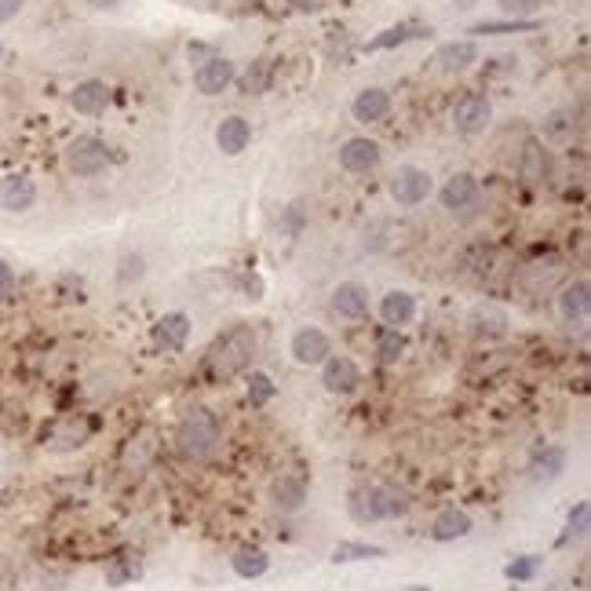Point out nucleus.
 <instances>
[{
  "instance_id": "obj_1",
  "label": "nucleus",
  "mask_w": 591,
  "mask_h": 591,
  "mask_svg": "<svg viewBox=\"0 0 591 591\" xmlns=\"http://www.w3.org/2000/svg\"><path fill=\"white\" fill-rule=\"evenodd\" d=\"M219 446V416L205 406H193L176 423V449L183 460H209Z\"/></svg>"
},
{
  "instance_id": "obj_2",
  "label": "nucleus",
  "mask_w": 591,
  "mask_h": 591,
  "mask_svg": "<svg viewBox=\"0 0 591 591\" xmlns=\"http://www.w3.org/2000/svg\"><path fill=\"white\" fill-rule=\"evenodd\" d=\"M256 332L249 325H234L216 347H212V358H209V369L216 380H234V376H242L252 358H256Z\"/></svg>"
},
{
  "instance_id": "obj_3",
  "label": "nucleus",
  "mask_w": 591,
  "mask_h": 591,
  "mask_svg": "<svg viewBox=\"0 0 591 591\" xmlns=\"http://www.w3.org/2000/svg\"><path fill=\"white\" fill-rule=\"evenodd\" d=\"M62 161H66V168H70L73 176L88 179V176H99V172L110 165V150H106V143L95 139V135H77V139H70V146L62 150Z\"/></svg>"
},
{
  "instance_id": "obj_4",
  "label": "nucleus",
  "mask_w": 591,
  "mask_h": 591,
  "mask_svg": "<svg viewBox=\"0 0 591 591\" xmlns=\"http://www.w3.org/2000/svg\"><path fill=\"white\" fill-rule=\"evenodd\" d=\"M427 193H431V176L416 165H402L390 176V197L398 209H416L420 201H427Z\"/></svg>"
},
{
  "instance_id": "obj_5",
  "label": "nucleus",
  "mask_w": 591,
  "mask_h": 591,
  "mask_svg": "<svg viewBox=\"0 0 591 591\" xmlns=\"http://www.w3.org/2000/svg\"><path fill=\"white\" fill-rule=\"evenodd\" d=\"M234 81H238V70H234V62L223 59V55H209V59L197 62V70H193V88L201 95H219Z\"/></svg>"
},
{
  "instance_id": "obj_6",
  "label": "nucleus",
  "mask_w": 591,
  "mask_h": 591,
  "mask_svg": "<svg viewBox=\"0 0 591 591\" xmlns=\"http://www.w3.org/2000/svg\"><path fill=\"white\" fill-rule=\"evenodd\" d=\"M289 350H292V358H296L300 365H322L329 354H332V340H329V332L318 329V325H303V329L292 332Z\"/></svg>"
},
{
  "instance_id": "obj_7",
  "label": "nucleus",
  "mask_w": 591,
  "mask_h": 591,
  "mask_svg": "<svg viewBox=\"0 0 591 591\" xmlns=\"http://www.w3.org/2000/svg\"><path fill=\"white\" fill-rule=\"evenodd\" d=\"M322 383H325L329 394H350L362 383V369L350 354H329V358L322 362Z\"/></svg>"
},
{
  "instance_id": "obj_8",
  "label": "nucleus",
  "mask_w": 591,
  "mask_h": 591,
  "mask_svg": "<svg viewBox=\"0 0 591 591\" xmlns=\"http://www.w3.org/2000/svg\"><path fill=\"white\" fill-rule=\"evenodd\" d=\"M380 161H383L380 143H373V139H365V135H354V139H347V143L340 146V168H343V172L365 176V172H373Z\"/></svg>"
},
{
  "instance_id": "obj_9",
  "label": "nucleus",
  "mask_w": 591,
  "mask_h": 591,
  "mask_svg": "<svg viewBox=\"0 0 591 591\" xmlns=\"http://www.w3.org/2000/svg\"><path fill=\"white\" fill-rule=\"evenodd\" d=\"M489 121H493V106H489L486 95H464V99L456 103V110H453V125H456V132H464V135L486 132Z\"/></svg>"
},
{
  "instance_id": "obj_10",
  "label": "nucleus",
  "mask_w": 591,
  "mask_h": 591,
  "mask_svg": "<svg viewBox=\"0 0 591 591\" xmlns=\"http://www.w3.org/2000/svg\"><path fill=\"white\" fill-rule=\"evenodd\" d=\"M587 314H591V285L584 278H577L559 292V318L566 325H584Z\"/></svg>"
},
{
  "instance_id": "obj_11",
  "label": "nucleus",
  "mask_w": 591,
  "mask_h": 591,
  "mask_svg": "<svg viewBox=\"0 0 591 591\" xmlns=\"http://www.w3.org/2000/svg\"><path fill=\"white\" fill-rule=\"evenodd\" d=\"M332 310L347 322H358L369 314V289L362 282H340L332 289Z\"/></svg>"
},
{
  "instance_id": "obj_12",
  "label": "nucleus",
  "mask_w": 591,
  "mask_h": 591,
  "mask_svg": "<svg viewBox=\"0 0 591 591\" xmlns=\"http://www.w3.org/2000/svg\"><path fill=\"white\" fill-rule=\"evenodd\" d=\"M186 340H190V318H186L183 310L165 314V318L153 325V343H157V350L176 354V350L186 347Z\"/></svg>"
},
{
  "instance_id": "obj_13",
  "label": "nucleus",
  "mask_w": 591,
  "mask_h": 591,
  "mask_svg": "<svg viewBox=\"0 0 591 591\" xmlns=\"http://www.w3.org/2000/svg\"><path fill=\"white\" fill-rule=\"evenodd\" d=\"M439 197H442V205H446L449 212L471 209V205L479 201V179L471 176V172H456V176L446 179V186L439 190Z\"/></svg>"
},
{
  "instance_id": "obj_14",
  "label": "nucleus",
  "mask_w": 591,
  "mask_h": 591,
  "mask_svg": "<svg viewBox=\"0 0 591 591\" xmlns=\"http://www.w3.org/2000/svg\"><path fill=\"white\" fill-rule=\"evenodd\" d=\"M37 201V183L29 176H4L0 179V209L4 212H26Z\"/></svg>"
},
{
  "instance_id": "obj_15",
  "label": "nucleus",
  "mask_w": 591,
  "mask_h": 591,
  "mask_svg": "<svg viewBox=\"0 0 591 591\" xmlns=\"http://www.w3.org/2000/svg\"><path fill=\"white\" fill-rule=\"evenodd\" d=\"M270 500H274V507H278L282 515H292V511H300V507L307 504V479H303V475H282V479H274Z\"/></svg>"
},
{
  "instance_id": "obj_16",
  "label": "nucleus",
  "mask_w": 591,
  "mask_h": 591,
  "mask_svg": "<svg viewBox=\"0 0 591 591\" xmlns=\"http://www.w3.org/2000/svg\"><path fill=\"white\" fill-rule=\"evenodd\" d=\"M380 318L390 325V329H402L416 318V296L406 292V289H390L383 300H380Z\"/></svg>"
},
{
  "instance_id": "obj_17",
  "label": "nucleus",
  "mask_w": 591,
  "mask_h": 591,
  "mask_svg": "<svg viewBox=\"0 0 591 591\" xmlns=\"http://www.w3.org/2000/svg\"><path fill=\"white\" fill-rule=\"evenodd\" d=\"M249 143H252V125L245 121V117H226V121H219V128H216V146L226 153V157H238L242 150H249Z\"/></svg>"
},
{
  "instance_id": "obj_18",
  "label": "nucleus",
  "mask_w": 591,
  "mask_h": 591,
  "mask_svg": "<svg viewBox=\"0 0 591 591\" xmlns=\"http://www.w3.org/2000/svg\"><path fill=\"white\" fill-rule=\"evenodd\" d=\"M350 113H354V121L376 125V121H383V117L390 113V95L383 88H362L358 95H354V103H350Z\"/></svg>"
},
{
  "instance_id": "obj_19",
  "label": "nucleus",
  "mask_w": 591,
  "mask_h": 591,
  "mask_svg": "<svg viewBox=\"0 0 591 591\" xmlns=\"http://www.w3.org/2000/svg\"><path fill=\"white\" fill-rule=\"evenodd\" d=\"M431 26H420V22H398V26H387L383 33H376L373 41L362 45V52H390V48H398L406 41H416V37H427Z\"/></svg>"
},
{
  "instance_id": "obj_20",
  "label": "nucleus",
  "mask_w": 591,
  "mask_h": 591,
  "mask_svg": "<svg viewBox=\"0 0 591 591\" xmlns=\"http://www.w3.org/2000/svg\"><path fill=\"white\" fill-rule=\"evenodd\" d=\"M471 332L482 340H500L507 332V310L497 303H479L471 310Z\"/></svg>"
},
{
  "instance_id": "obj_21",
  "label": "nucleus",
  "mask_w": 591,
  "mask_h": 591,
  "mask_svg": "<svg viewBox=\"0 0 591 591\" xmlns=\"http://www.w3.org/2000/svg\"><path fill=\"white\" fill-rule=\"evenodd\" d=\"M467 533H471V515H467V511H456V507L439 511L435 522H431V540H439V544L460 540Z\"/></svg>"
},
{
  "instance_id": "obj_22",
  "label": "nucleus",
  "mask_w": 591,
  "mask_h": 591,
  "mask_svg": "<svg viewBox=\"0 0 591 591\" xmlns=\"http://www.w3.org/2000/svg\"><path fill=\"white\" fill-rule=\"evenodd\" d=\"M106 103H110V88H106L103 81H81V85L70 92V106H73L77 113H85V117L103 113Z\"/></svg>"
},
{
  "instance_id": "obj_23",
  "label": "nucleus",
  "mask_w": 591,
  "mask_h": 591,
  "mask_svg": "<svg viewBox=\"0 0 591 591\" xmlns=\"http://www.w3.org/2000/svg\"><path fill=\"white\" fill-rule=\"evenodd\" d=\"M435 62H439V70H446V73H460V70H467V66L479 62V45H475V41H449V45H442V48L435 52Z\"/></svg>"
},
{
  "instance_id": "obj_24",
  "label": "nucleus",
  "mask_w": 591,
  "mask_h": 591,
  "mask_svg": "<svg viewBox=\"0 0 591 591\" xmlns=\"http://www.w3.org/2000/svg\"><path fill=\"white\" fill-rule=\"evenodd\" d=\"M519 176L526 179V186H540L547 179V150L540 139H526L519 157Z\"/></svg>"
},
{
  "instance_id": "obj_25",
  "label": "nucleus",
  "mask_w": 591,
  "mask_h": 591,
  "mask_svg": "<svg viewBox=\"0 0 591 591\" xmlns=\"http://www.w3.org/2000/svg\"><path fill=\"white\" fill-rule=\"evenodd\" d=\"M373 500H376V515L380 519H402L409 511V493L394 482H380L373 486Z\"/></svg>"
},
{
  "instance_id": "obj_26",
  "label": "nucleus",
  "mask_w": 591,
  "mask_h": 591,
  "mask_svg": "<svg viewBox=\"0 0 591 591\" xmlns=\"http://www.w3.org/2000/svg\"><path fill=\"white\" fill-rule=\"evenodd\" d=\"M562 471H566V449H559V446H544L529 460V479L533 482H555Z\"/></svg>"
},
{
  "instance_id": "obj_27",
  "label": "nucleus",
  "mask_w": 591,
  "mask_h": 591,
  "mask_svg": "<svg viewBox=\"0 0 591 591\" xmlns=\"http://www.w3.org/2000/svg\"><path fill=\"white\" fill-rule=\"evenodd\" d=\"M230 566H234V573H238V577H245V580H256V577H263V573L270 570V559H267V551H263V547H252V544H245V547H238V551H234Z\"/></svg>"
},
{
  "instance_id": "obj_28",
  "label": "nucleus",
  "mask_w": 591,
  "mask_h": 591,
  "mask_svg": "<svg viewBox=\"0 0 591 591\" xmlns=\"http://www.w3.org/2000/svg\"><path fill=\"white\" fill-rule=\"evenodd\" d=\"M387 551L380 544H365V540H340L332 547V562H369V559H383Z\"/></svg>"
},
{
  "instance_id": "obj_29",
  "label": "nucleus",
  "mask_w": 591,
  "mask_h": 591,
  "mask_svg": "<svg viewBox=\"0 0 591 591\" xmlns=\"http://www.w3.org/2000/svg\"><path fill=\"white\" fill-rule=\"evenodd\" d=\"M347 507H350V519L358 522V526L380 522V515H376V500H373V486H358V489H354L350 500H347Z\"/></svg>"
},
{
  "instance_id": "obj_30",
  "label": "nucleus",
  "mask_w": 591,
  "mask_h": 591,
  "mask_svg": "<svg viewBox=\"0 0 591 591\" xmlns=\"http://www.w3.org/2000/svg\"><path fill=\"white\" fill-rule=\"evenodd\" d=\"M139 573H143V566L135 562V559H113L110 566H106V584L110 587H125V584H132V580H139Z\"/></svg>"
},
{
  "instance_id": "obj_31",
  "label": "nucleus",
  "mask_w": 591,
  "mask_h": 591,
  "mask_svg": "<svg viewBox=\"0 0 591 591\" xmlns=\"http://www.w3.org/2000/svg\"><path fill=\"white\" fill-rule=\"evenodd\" d=\"M540 22L533 19H515V22H479V26H471V33H479V37H504V33H529L537 29Z\"/></svg>"
},
{
  "instance_id": "obj_32",
  "label": "nucleus",
  "mask_w": 591,
  "mask_h": 591,
  "mask_svg": "<svg viewBox=\"0 0 591 591\" xmlns=\"http://www.w3.org/2000/svg\"><path fill=\"white\" fill-rule=\"evenodd\" d=\"M267 85H270V62L259 59V62H252V66L245 70L242 92H245V95H259V92H267Z\"/></svg>"
},
{
  "instance_id": "obj_33",
  "label": "nucleus",
  "mask_w": 591,
  "mask_h": 591,
  "mask_svg": "<svg viewBox=\"0 0 591 591\" xmlns=\"http://www.w3.org/2000/svg\"><path fill=\"white\" fill-rule=\"evenodd\" d=\"M274 394H278V387H274V380H270L267 373H252V376H249V402H252V406L274 402Z\"/></svg>"
},
{
  "instance_id": "obj_34",
  "label": "nucleus",
  "mask_w": 591,
  "mask_h": 591,
  "mask_svg": "<svg viewBox=\"0 0 591 591\" xmlns=\"http://www.w3.org/2000/svg\"><path fill=\"white\" fill-rule=\"evenodd\" d=\"M537 573H540V559H537V555H522V559H515V562L504 566V577H507V580H533Z\"/></svg>"
},
{
  "instance_id": "obj_35",
  "label": "nucleus",
  "mask_w": 591,
  "mask_h": 591,
  "mask_svg": "<svg viewBox=\"0 0 591 591\" xmlns=\"http://www.w3.org/2000/svg\"><path fill=\"white\" fill-rule=\"evenodd\" d=\"M402 350H406V343H402L398 329L387 332V336L376 343V354H380V362H383V365H394V362H398V358H402Z\"/></svg>"
},
{
  "instance_id": "obj_36",
  "label": "nucleus",
  "mask_w": 591,
  "mask_h": 591,
  "mask_svg": "<svg viewBox=\"0 0 591 591\" xmlns=\"http://www.w3.org/2000/svg\"><path fill=\"white\" fill-rule=\"evenodd\" d=\"M146 274V263H143V256L139 252H128L125 259H121V270H117V282L121 285H132V282H139Z\"/></svg>"
},
{
  "instance_id": "obj_37",
  "label": "nucleus",
  "mask_w": 591,
  "mask_h": 591,
  "mask_svg": "<svg viewBox=\"0 0 591 591\" xmlns=\"http://www.w3.org/2000/svg\"><path fill=\"white\" fill-rule=\"evenodd\" d=\"M387 230H390V223H387V219H376L373 226H365V249H369V252H380V249L387 245V238H383Z\"/></svg>"
},
{
  "instance_id": "obj_38",
  "label": "nucleus",
  "mask_w": 591,
  "mask_h": 591,
  "mask_svg": "<svg viewBox=\"0 0 591 591\" xmlns=\"http://www.w3.org/2000/svg\"><path fill=\"white\" fill-rule=\"evenodd\" d=\"M587 515H591V507L587 504H577V511L570 515V529H566V540L570 537H584L587 533Z\"/></svg>"
},
{
  "instance_id": "obj_39",
  "label": "nucleus",
  "mask_w": 591,
  "mask_h": 591,
  "mask_svg": "<svg viewBox=\"0 0 591 591\" xmlns=\"http://www.w3.org/2000/svg\"><path fill=\"white\" fill-rule=\"evenodd\" d=\"M544 4V0H500V8L507 12V15H529V12H537Z\"/></svg>"
},
{
  "instance_id": "obj_40",
  "label": "nucleus",
  "mask_w": 591,
  "mask_h": 591,
  "mask_svg": "<svg viewBox=\"0 0 591 591\" xmlns=\"http://www.w3.org/2000/svg\"><path fill=\"white\" fill-rule=\"evenodd\" d=\"M15 292V270L8 267V259H0V300H8Z\"/></svg>"
},
{
  "instance_id": "obj_41",
  "label": "nucleus",
  "mask_w": 591,
  "mask_h": 591,
  "mask_svg": "<svg viewBox=\"0 0 591 591\" xmlns=\"http://www.w3.org/2000/svg\"><path fill=\"white\" fill-rule=\"evenodd\" d=\"M544 132H547V135H566V132H570V125H566V113H562V110L551 113V117H547V125H544Z\"/></svg>"
},
{
  "instance_id": "obj_42",
  "label": "nucleus",
  "mask_w": 591,
  "mask_h": 591,
  "mask_svg": "<svg viewBox=\"0 0 591 591\" xmlns=\"http://www.w3.org/2000/svg\"><path fill=\"white\" fill-rule=\"evenodd\" d=\"M26 0H0V22H12L19 12H22Z\"/></svg>"
},
{
  "instance_id": "obj_43",
  "label": "nucleus",
  "mask_w": 591,
  "mask_h": 591,
  "mask_svg": "<svg viewBox=\"0 0 591 591\" xmlns=\"http://www.w3.org/2000/svg\"><path fill=\"white\" fill-rule=\"evenodd\" d=\"M289 4H292L296 12H322L325 0H289Z\"/></svg>"
},
{
  "instance_id": "obj_44",
  "label": "nucleus",
  "mask_w": 591,
  "mask_h": 591,
  "mask_svg": "<svg viewBox=\"0 0 591 591\" xmlns=\"http://www.w3.org/2000/svg\"><path fill=\"white\" fill-rule=\"evenodd\" d=\"M88 4H92V8H121L125 0H88Z\"/></svg>"
},
{
  "instance_id": "obj_45",
  "label": "nucleus",
  "mask_w": 591,
  "mask_h": 591,
  "mask_svg": "<svg viewBox=\"0 0 591 591\" xmlns=\"http://www.w3.org/2000/svg\"><path fill=\"white\" fill-rule=\"evenodd\" d=\"M453 8H460V12H467V8H475V0H453Z\"/></svg>"
},
{
  "instance_id": "obj_46",
  "label": "nucleus",
  "mask_w": 591,
  "mask_h": 591,
  "mask_svg": "<svg viewBox=\"0 0 591 591\" xmlns=\"http://www.w3.org/2000/svg\"><path fill=\"white\" fill-rule=\"evenodd\" d=\"M0 55H4V48H0Z\"/></svg>"
}]
</instances>
